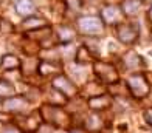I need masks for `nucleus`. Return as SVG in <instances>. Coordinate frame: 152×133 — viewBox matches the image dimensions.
I'll return each instance as SVG.
<instances>
[{"mask_svg": "<svg viewBox=\"0 0 152 133\" xmlns=\"http://www.w3.org/2000/svg\"><path fill=\"white\" fill-rule=\"evenodd\" d=\"M16 11H17L19 16L28 17V16H33L36 8H34V3L31 0H17L16 2Z\"/></svg>", "mask_w": 152, "mask_h": 133, "instance_id": "nucleus-15", "label": "nucleus"}, {"mask_svg": "<svg viewBox=\"0 0 152 133\" xmlns=\"http://www.w3.org/2000/svg\"><path fill=\"white\" fill-rule=\"evenodd\" d=\"M42 26H47V22H45V19L37 17V16L25 17L23 23H22V28L26 31H33V30H37V28H42Z\"/></svg>", "mask_w": 152, "mask_h": 133, "instance_id": "nucleus-16", "label": "nucleus"}, {"mask_svg": "<svg viewBox=\"0 0 152 133\" xmlns=\"http://www.w3.org/2000/svg\"><path fill=\"white\" fill-rule=\"evenodd\" d=\"M126 84H127L130 96L135 97V99H143V97H146L151 92V84L148 82L146 76L141 74V73L130 76Z\"/></svg>", "mask_w": 152, "mask_h": 133, "instance_id": "nucleus-2", "label": "nucleus"}, {"mask_svg": "<svg viewBox=\"0 0 152 133\" xmlns=\"http://www.w3.org/2000/svg\"><path fill=\"white\" fill-rule=\"evenodd\" d=\"M143 116H144V121H146V122H148L149 125H152V108H148V110H144Z\"/></svg>", "mask_w": 152, "mask_h": 133, "instance_id": "nucleus-24", "label": "nucleus"}, {"mask_svg": "<svg viewBox=\"0 0 152 133\" xmlns=\"http://www.w3.org/2000/svg\"><path fill=\"white\" fill-rule=\"evenodd\" d=\"M88 107L93 111H102V110H107L110 105H112V97L109 94H93L88 97Z\"/></svg>", "mask_w": 152, "mask_h": 133, "instance_id": "nucleus-9", "label": "nucleus"}, {"mask_svg": "<svg viewBox=\"0 0 152 133\" xmlns=\"http://www.w3.org/2000/svg\"><path fill=\"white\" fill-rule=\"evenodd\" d=\"M58 39H59V42H62V44H70V42L75 39V30L73 28H70V26H65V25H61V26H58Z\"/></svg>", "mask_w": 152, "mask_h": 133, "instance_id": "nucleus-18", "label": "nucleus"}, {"mask_svg": "<svg viewBox=\"0 0 152 133\" xmlns=\"http://www.w3.org/2000/svg\"><path fill=\"white\" fill-rule=\"evenodd\" d=\"M124 14L121 11V6L118 5H106L101 11V19L104 25H118L123 22Z\"/></svg>", "mask_w": 152, "mask_h": 133, "instance_id": "nucleus-7", "label": "nucleus"}, {"mask_svg": "<svg viewBox=\"0 0 152 133\" xmlns=\"http://www.w3.org/2000/svg\"><path fill=\"white\" fill-rule=\"evenodd\" d=\"M6 119H8V116H5V115L0 113V122H3V121H6Z\"/></svg>", "mask_w": 152, "mask_h": 133, "instance_id": "nucleus-26", "label": "nucleus"}, {"mask_svg": "<svg viewBox=\"0 0 152 133\" xmlns=\"http://www.w3.org/2000/svg\"><path fill=\"white\" fill-rule=\"evenodd\" d=\"M50 36H51V28L48 26V25L26 33V37L31 39V40H36V42H39V44H44L45 40H48V37H50Z\"/></svg>", "mask_w": 152, "mask_h": 133, "instance_id": "nucleus-13", "label": "nucleus"}, {"mask_svg": "<svg viewBox=\"0 0 152 133\" xmlns=\"http://www.w3.org/2000/svg\"><path fill=\"white\" fill-rule=\"evenodd\" d=\"M78 28L82 34L90 37H96L104 31V22L101 17L96 16H87V17H81L78 20Z\"/></svg>", "mask_w": 152, "mask_h": 133, "instance_id": "nucleus-4", "label": "nucleus"}, {"mask_svg": "<svg viewBox=\"0 0 152 133\" xmlns=\"http://www.w3.org/2000/svg\"><path fill=\"white\" fill-rule=\"evenodd\" d=\"M143 2H144V0H143Z\"/></svg>", "mask_w": 152, "mask_h": 133, "instance_id": "nucleus-28", "label": "nucleus"}, {"mask_svg": "<svg viewBox=\"0 0 152 133\" xmlns=\"http://www.w3.org/2000/svg\"><path fill=\"white\" fill-rule=\"evenodd\" d=\"M148 19L152 20V5H151V9H149V12H148Z\"/></svg>", "mask_w": 152, "mask_h": 133, "instance_id": "nucleus-27", "label": "nucleus"}, {"mask_svg": "<svg viewBox=\"0 0 152 133\" xmlns=\"http://www.w3.org/2000/svg\"><path fill=\"white\" fill-rule=\"evenodd\" d=\"M16 94V88L10 81H5L0 78V97L2 99H6V97H11Z\"/></svg>", "mask_w": 152, "mask_h": 133, "instance_id": "nucleus-20", "label": "nucleus"}, {"mask_svg": "<svg viewBox=\"0 0 152 133\" xmlns=\"http://www.w3.org/2000/svg\"><path fill=\"white\" fill-rule=\"evenodd\" d=\"M2 133H22V132L19 130L17 125H12V124H10V125H5L3 130H2Z\"/></svg>", "mask_w": 152, "mask_h": 133, "instance_id": "nucleus-23", "label": "nucleus"}, {"mask_svg": "<svg viewBox=\"0 0 152 133\" xmlns=\"http://www.w3.org/2000/svg\"><path fill=\"white\" fill-rule=\"evenodd\" d=\"M39 119H42L40 118V113H39V116H37V113H31V115H28V116H25V122H23V125H22V129L26 132V133H33V132H36L37 129H39V125H40V121Z\"/></svg>", "mask_w": 152, "mask_h": 133, "instance_id": "nucleus-17", "label": "nucleus"}, {"mask_svg": "<svg viewBox=\"0 0 152 133\" xmlns=\"http://www.w3.org/2000/svg\"><path fill=\"white\" fill-rule=\"evenodd\" d=\"M26 105H28V101H26L25 97L16 96V94L11 96V97H6L2 102V107L6 111H10V113H22L26 108Z\"/></svg>", "mask_w": 152, "mask_h": 133, "instance_id": "nucleus-8", "label": "nucleus"}, {"mask_svg": "<svg viewBox=\"0 0 152 133\" xmlns=\"http://www.w3.org/2000/svg\"><path fill=\"white\" fill-rule=\"evenodd\" d=\"M123 64L127 70H137L143 67V59L140 54H137L134 50H129L123 56Z\"/></svg>", "mask_w": 152, "mask_h": 133, "instance_id": "nucleus-10", "label": "nucleus"}, {"mask_svg": "<svg viewBox=\"0 0 152 133\" xmlns=\"http://www.w3.org/2000/svg\"><path fill=\"white\" fill-rule=\"evenodd\" d=\"M0 68L8 71V70H17L20 68V59L14 54H3L0 59Z\"/></svg>", "mask_w": 152, "mask_h": 133, "instance_id": "nucleus-14", "label": "nucleus"}, {"mask_svg": "<svg viewBox=\"0 0 152 133\" xmlns=\"http://www.w3.org/2000/svg\"><path fill=\"white\" fill-rule=\"evenodd\" d=\"M53 88L58 90L59 93H62L65 97H73V96H76V93H78L76 85L67 78V76H64V74L54 76V79H53Z\"/></svg>", "mask_w": 152, "mask_h": 133, "instance_id": "nucleus-6", "label": "nucleus"}, {"mask_svg": "<svg viewBox=\"0 0 152 133\" xmlns=\"http://www.w3.org/2000/svg\"><path fill=\"white\" fill-rule=\"evenodd\" d=\"M115 36L121 44L124 45H132L138 39V26L129 22H121L115 28Z\"/></svg>", "mask_w": 152, "mask_h": 133, "instance_id": "nucleus-5", "label": "nucleus"}, {"mask_svg": "<svg viewBox=\"0 0 152 133\" xmlns=\"http://www.w3.org/2000/svg\"><path fill=\"white\" fill-rule=\"evenodd\" d=\"M92 59H93V54L87 50V47H79L78 48V51H76V57H75V60L78 62V64H81V65H87V64H90L92 62Z\"/></svg>", "mask_w": 152, "mask_h": 133, "instance_id": "nucleus-19", "label": "nucleus"}, {"mask_svg": "<svg viewBox=\"0 0 152 133\" xmlns=\"http://www.w3.org/2000/svg\"><path fill=\"white\" fill-rule=\"evenodd\" d=\"M93 73L95 76L99 79L101 84H113L116 81H120V76L116 68L112 64H107V62H102V60H95L93 62Z\"/></svg>", "mask_w": 152, "mask_h": 133, "instance_id": "nucleus-3", "label": "nucleus"}, {"mask_svg": "<svg viewBox=\"0 0 152 133\" xmlns=\"http://www.w3.org/2000/svg\"><path fill=\"white\" fill-rule=\"evenodd\" d=\"M64 3H65V8L72 9V11H79L82 6L81 0H64Z\"/></svg>", "mask_w": 152, "mask_h": 133, "instance_id": "nucleus-22", "label": "nucleus"}, {"mask_svg": "<svg viewBox=\"0 0 152 133\" xmlns=\"http://www.w3.org/2000/svg\"><path fill=\"white\" fill-rule=\"evenodd\" d=\"M143 5V0H123L121 3V11L124 16L127 17H134L138 14V11H140Z\"/></svg>", "mask_w": 152, "mask_h": 133, "instance_id": "nucleus-12", "label": "nucleus"}, {"mask_svg": "<svg viewBox=\"0 0 152 133\" xmlns=\"http://www.w3.org/2000/svg\"><path fill=\"white\" fill-rule=\"evenodd\" d=\"M40 118L45 124H51L54 127H67L70 124V115L67 113L64 108L59 105H53V104H45L39 110Z\"/></svg>", "mask_w": 152, "mask_h": 133, "instance_id": "nucleus-1", "label": "nucleus"}, {"mask_svg": "<svg viewBox=\"0 0 152 133\" xmlns=\"http://www.w3.org/2000/svg\"><path fill=\"white\" fill-rule=\"evenodd\" d=\"M70 133H87L86 130H81V129H75V130H70Z\"/></svg>", "mask_w": 152, "mask_h": 133, "instance_id": "nucleus-25", "label": "nucleus"}, {"mask_svg": "<svg viewBox=\"0 0 152 133\" xmlns=\"http://www.w3.org/2000/svg\"><path fill=\"white\" fill-rule=\"evenodd\" d=\"M102 127V119L99 118V115H90V116H87V119H86V129L88 132H96V130H99Z\"/></svg>", "mask_w": 152, "mask_h": 133, "instance_id": "nucleus-21", "label": "nucleus"}, {"mask_svg": "<svg viewBox=\"0 0 152 133\" xmlns=\"http://www.w3.org/2000/svg\"><path fill=\"white\" fill-rule=\"evenodd\" d=\"M61 65L54 64V62H48V60H40L37 65V73L40 76H58L61 74Z\"/></svg>", "mask_w": 152, "mask_h": 133, "instance_id": "nucleus-11", "label": "nucleus"}]
</instances>
